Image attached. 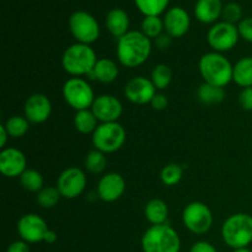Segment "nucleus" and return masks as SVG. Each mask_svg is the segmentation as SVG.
<instances>
[{
    "label": "nucleus",
    "instance_id": "24",
    "mask_svg": "<svg viewBox=\"0 0 252 252\" xmlns=\"http://www.w3.org/2000/svg\"><path fill=\"white\" fill-rule=\"evenodd\" d=\"M197 97L204 105H218L225 98V90L220 86L203 83L197 90Z\"/></svg>",
    "mask_w": 252,
    "mask_h": 252
},
{
    "label": "nucleus",
    "instance_id": "35",
    "mask_svg": "<svg viewBox=\"0 0 252 252\" xmlns=\"http://www.w3.org/2000/svg\"><path fill=\"white\" fill-rule=\"evenodd\" d=\"M238 30L240 37L252 43V17H246V19L241 20L238 25Z\"/></svg>",
    "mask_w": 252,
    "mask_h": 252
},
{
    "label": "nucleus",
    "instance_id": "41",
    "mask_svg": "<svg viewBox=\"0 0 252 252\" xmlns=\"http://www.w3.org/2000/svg\"><path fill=\"white\" fill-rule=\"evenodd\" d=\"M9 133H7L6 128H5L4 125L0 126V147L4 148L5 149V145H6L7 142V138H9Z\"/></svg>",
    "mask_w": 252,
    "mask_h": 252
},
{
    "label": "nucleus",
    "instance_id": "17",
    "mask_svg": "<svg viewBox=\"0 0 252 252\" xmlns=\"http://www.w3.org/2000/svg\"><path fill=\"white\" fill-rule=\"evenodd\" d=\"M126 191V181L117 172H108L101 177L97 185V194L102 201L115 202Z\"/></svg>",
    "mask_w": 252,
    "mask_h": 252
},
{
    "label": "nucleus",
    "instance_id": "27",
    "mask_svg": "<svg viewBox=\"0 0 252 252\" xmlns=\"http://www.w3.org/2000/svg\"><path fill=\"white\" fill-rule=\"evenodd\" d=\"M106 166H107V158L105 157V153L96 149L88 153L85 158V167L89 172L98 175L105 171Z\"/></svg>",
    "mask_w": 252,
    "mask_h": 252
},
{
    "label": "nucleus",
    "instance_id": "20",
    "mask_svg": "<svg viewBox=\"0 0 252 252\" xmlns=\"http://www.w3.org/2000/svg\"><path fill=\"white\" fill-rule=\"evenodd\" d=\"M106 27L112 36L120 39L121 37L128 33L129 29V17L122 9H112L106 16Z\"/></svg>",
    "mask_w": 252,
    "mask_h": 252
},
{
    "label": "nucleus",
    "instance_id": "6",
    "mask_svg": "<svg viewBox=\"0 0 252 252\" xmlns=\"http://www.w3.org/2000/svg\"><path fill=\"white\" fill-rule=\"evenodd\" d=\"M126 142V130L118 122L101 123L93 133V144L102 153H115Z\"/></svg>",
    "mask_w": 252,
    "mask_h": 252
},
{
    "label": "nucleus",
    "instance_id": "37",
    "mask_svg": "<svg viewBox=\"0 0 252 252\" xmlns=\"http://www.w3.org/2000/svg\"><path fill=\"white\" fill-rule=\"evenodd\" d=\"M150 105H152V107L154 108L155 111H164L165 108L167 107V105H169V100H167L166 95L157 93V95L153 97Z\"/></svg>",
    "mask_w": 252,
    "mask_h": 252
},
{
    "label": "nucleus",
    "instance_id": "18",
    "mask_svg": "<svg viewBox=\"0 0 252 252\" xmlns=\"http://www.w3.org/2000/svg\"><path fill=\"white\" fill-rule=\"evenodd\" d=\"M191 24L189 15L185 9L180 6L171 7L167 10L164 17V29L169 36L172 38H179L187 33Z\"/></svg>",
    "mask_w": 252,
    "mask_h": 252
},
{
    "label": "nucleus",
    "instance_id": "28",
    "mask_svg": "<svg viewBox=\"0 0 252 252\" xmlns=\"http://www.w3.org/2000/svg\"><path fill=\"white\" fill-rule=\"evenodd\" d=\"M157 90H165L172 80V70L166 64H158L152 71V79Z\"/></svg>",
    "mask_w": 252,
    "mask_h": 252
},
{
    "label": "nucleus",
    "instance_id": "42",
    "mask_svg": "<svg viewBox=\"0 0 252 252\" xmlns=\"http://www.w3.org/2000/svg\"><path fill=\"white\" fill-rule=\"evenodd\" d=\"M57 240H58V235H57L56 231L48 229V231H47L46 235H44V239H43L44 243H47V244H49V245H51V244L56 243Z\"/></svg>",
    "mask_w": 252,
    "mask_h": 252
},
{
    "label": "nucleus",
    "instance_id": "4",
    "mask_svg": "<svg viewBox=\"0 0 252 252\" xmlns=\"http://www.w3.org/2000/svg\"><path fill=\"white\" fill-rule=\"evenodd\" d=\"M221 236L229 248H248L252 243V216L236 213L229 217L221 226Z\"/></svg>",
    "mask_w": 252,
    "mask_h": 252
},
{
    "label": "nucleus",
    "instance_id": "12",
    "mask_svg": "<svg viewBox=\"0 0 252 252\" xmlns=\"http://www.w3.org/2000/svg\"><path fill=\"white\" fill-rule=\"evenodd\" d=\"M47 231H48L47 223L37 214H25L17 221V233L22 240L29 244L43 241Z\"/></svg>",
    "mask_w": 252,
    "mask_h": 252
},
{
    "label": "nucleus",
    "instance_id": "2",
    "mask_svg": "<svg viewBox=\"0 0 252 252\" xmlns=\"http://www.w3.org/2000/svg\"><path fill=\"white\" fill-rule=\"evenodd\" d=\"M198 66L204 83L224 88L233 80L234 65H231L226 57L218 52L203 54L199 59Z\"/></svg>",
    "mask_w": 252,
    "mask_h": 252
},
{
    "label": "nucleus",
    "instance_id": "40",
    "mask_svg": "<svg viewBox=\"0 0 252 252\" xmlns=\"http://www.w3.org/2000/svg\"><path fill=\"white\" fill-rule=\"evenodd\" d=\"M171 38H172V37L169 36L167 33L166 34H160L158 38H155V39H157V46L159 47L160 49L167 48V47L171 44Z\"/></svg>",
    "mask_w": 252,
    "mask_h": 252
},
{
    "label": "nucleus",
    "instance_id": "8",
    "mask_svg": "<svg viewBox=\"0 0 252 252\" xmlns=\"http://www.w3.org/2000/svg\"><path fill=\"white\" fill-rule=\"evenodd\" d=\"M69 29L78 43L90 46L100 36V27L96 19L93 15L83 10H78L70 15Z\"/></svg>",
    "mask_w": 252,
    "mask_h": 252
},
{
    "label": "nucleus",
    "instance_id": "25",
    "mask_svg": "<svg viewBox=\"0 0 252 252\" xmlns=\"http://www.w3.org/2000/svg\"><path fill=\"white\" fill-rule=\"evenodd\" d=\"M98 120L91 110L76 111L74 116V127L81 134H90L96 130L98 127Z\"/></svg>",
    "mask_w": 252,
    "mask_h": 252
},
{
    "label": "nucleus",
    "instance_id": "9",
    "mask_svg": "<svg viewBox=\"0 0 252 252\" xmlns=\"http://www.w3.org/2000/svg\"><path fill=\"white\" fill-rule=\"evenodd\" d=\"M182 221L191 233L202 235L212 228L213 214L207 204L202 202H191L182 212Z\"/></svg>",
    "mask_w": 252,
    "mask_h": 252
},
{
    "label": "nucleus",
    "instance_id": "38",
    "mask_svg": "<svg viewBox=\"0 0 252 252\" xmlns=\"http://www.w3.org/2000/svg\"><path fill=\"white\" fill-rule=\"evenodd\" d=\"M189 252H218L217 249L214 248L212 244L207 243V241H198V243L193 244Z\"/></svg>",
    "mask_w": 252,
    "mask_h": 252
},
{
    "label": "nucleus",
    "instance_id": "10",
    "mask_svg": "<svg viewBox=\"0 0 252 252\" xmlns=\"http://www.w3.org/2000/svg\"><path fill=\"white\" fill-rule=\"evenodd\" d=\"M239 37L240 34L235 25L221 21L217 22L209 29L207 33V41L209 46L214 49V52L221 53V52L230 51L231 48H234L239 42Z\"/></svg>",
    "mask_w": 252,
    "mask_h": 252
},
{
    "label": "nucleus",
    "instance_id": "32",
    "mask_svg": "<svg viewBox=\"0 0 252 252\" xmlns=\"http://www.w3.org/2000/svg\"><path fill=\"white\" fill-rule=\"evenodd\" d=\"M164 29V20L159 16H145L142 21V32L148 38H158L162 34Z\"/></svg>",
    "mask_w": 252,
    "mask_h": 252
},
{
    "label": "nucleus",
    "instance_id": "3",
    "mask_svg": "<svg viewBox=\"0 0 252 252\" xmlns=\"http://www.w3.org/2000/svg\"><path fill=\"white\" fill-rule=\"evenodd\" d=\"M97 57L89 44L74 43L65 49L62 57L64 70L73 76L90 75L94 70Z\"/></svg>",
    "mask_w": 252,
    "mask_h": 252
},
{
    "label": "nucleus",
    "instance_id": "43",
    "mask_svg": "<svg viewBox=\"0 0 252 252\" xmlns=\"http://www.w3.org/2000/svg\"><path fill=\"white\" fill-rule=\"evenodd\" d=\"M233 252H252L249 248H243V249H236Z\"/></svg>",
    "mask_w": 252,
    "mask_h": 252
},
{
    "label": "nucleus",
    "instance_id": "30",
    "mask_svg": "<svg viewBox=\"0 0 252 252\" xmlns=\"http://www.w3.org/2000/svg\"><path fill=\"white\" fill-rule=\"evenodd\" d=\"M4 126L10 137L21 138L29 130L30 121L26 117H21V116H12L5 122Z\"/></svg>",
    "mask_w": 252,
    "mask_h": 252
},
{
    "label": "nucleus",
    "instance_id": "21",
    "mask_svg": "<svg viewBox=\"0 0 252 252\" xmlns=\"http://www.w3.org/2000/svg\"><path fill=\"white\" fill-rule=\"evenodd\" d=\"M118 73L120 70L115 62L108 58H101L97 59L95 66H94V70L89 76L102 84H110L117 79Z\"/></svg>",
    "mask_w": 252,
    "mask_h": 252
},
{
    "label": "nucleus",
    "instance_id": "7",
    "mask_svg": "<svg viewBox=\"0 0 252 252\" xmlns=\"http://www.w3.org/2000/svg\"><path fill=\"white\" fill-rule=\"evenodd\" d=\"M63 97L76 111L90 108L96 98L90 84L81 78H71L64 83Z\"/></svg>",
    "mask_w": 252,
    "mask_h": 252
},
{
    "label": "nucleus",
    "instance_id": "1",
    "mask_svg": "<svg viewBox=\"0 0 252 252\" xmlns=\"http://www.w3.org/2000/svg\"><path fill=\"white\" fill-rule=\"evenodd\" d=\"M152 53V42L142 31H129L118 39L117 57L122 65L137 68L148 61Z\"/></svg>",
    "mask_w": 252,
    "mask_h": 252
},
{
    "label": "nucleus",
    "instance_id": "11",
    "mask_svg": "<svg viewBox=\"0 0 252 252\" xmlns=\"http://www.w3.org/2000/svg\"><path fill=\"white\" fill-rule=\"evenodd\" d=\"M88 179L85 172L79 167H68L59 175L57 180V189L61 192L62 197L68 199L76 198L85 189Z\"/></svg>",
    "mask_w": 252,
    "mask_h": 252
},
{
    "label": "nucleus",
    "instance_id": "29",
    "mask_svg": "<svg viewBox=\"0 0 252 252\" xmlns=\"http://www.w3.org/2000/svg\"><path fill=\"white\" fill-rule=\"evenodd\" d=\"M169 1L170 0H134L135 6L144 16H159L166 9Z\"/></svg>",
    "mask_w": 252,
    "mask_h": 252
},
{
    "label": "nucleus",
    "instance_id": "16",
    "mask_svg": "<svg viewBox=\"0 0 252 252\" xmlns=\"http://www.w3.org/2000/svg\"><path fill=\"white\" fill-rule=\"evenodd\" d=\"M25 117L31 123H43L52 113V102L43 94H33L25 102Z\"/></svg>",
    "mask_w": 252,
    "mask_h": 252
},
{
    "label": "nucleus",
    "instance_id": "14",
    "mask_svg": "<svg viewBox=\"0 0 252 252\" xmlns=\"http://www.w3.org/2000/svg\"><path fill=\"white\" fill-rule=\"evenodd\" d=\"M91 111L98 122L108 123L117 122L118 118L122 116L123 107L121 101L112 95H100L95 98Z\"/></svg>",
    "mask_w": 252,
    "mask_h": 252
},
{
    "label": "nucleus",
    "instance_id": "15",
    "mask_svg": "<svg viewBox=\"0 0 252 252\" xmlns=\"http://www.w3.org/2000/svg\"><path fill=\"white\" fill-rule=\"evenodd\" d=\"M26 157L15 148H5L0 153V171L6 177H20L26 170Z\"/></svg>",
    "mask_w": 252,
    "mask_h": 252
},
{
    "label": "nucleus",
    "instance_id": "26",
    "mask_svg": "<svg viewBox=\"0 0 252 252\" xmlns=\"http://www.w3.org/2000/svg\"><path fill=\"white\" fill-rule=\"evenodd\" d=\"M20 184L26 191L38 193L43 189V176L34 169H26L20 176Z\"/></svg>",
    "mask_w": 252,
    "mask_h": 252
},
{
    "label": "nucleus",
    "instance_id": "22",
    "mask_svg": "<svg viewBox=\"0 0 252 252\" xmlns=\"http://www.w3.org/2000/svg\"><path fill=\"white\" fill-rule=\"evenodd\" d=\"M144 214L147 220L152 225H161V224H166L169 208H167V204L162 199L154 198L147 203Z\"/></svg>",
    "mask_w": 252,
    "mask_h": 252
},
{
    "label": "nucleus",
    "instance_id": "19",
    "mask_svg": "<svg viewBox=\"0 0 252 252\" xmlns=\"http://www.w3.org/2000/svg\"><path fill=\"white\" fill-rule=\"evenodd\" d=\"M221 0H197L194 5V15L203 24H212L221 16Z\"/></svg>",
    "mask_w": 252,
    "mask_h": 252
},
{
    "label": "nucleus",
    "instance_id": "39",
    "mask_svg": "<svg viewBox=\"0 0 252 252\" xmlns=\"http://www.w3.org/2000/svg\"><path fill=\"white\" fill-rule=\"evenodd\" d=\"M6 252H31V250H30L29 243L24 240H17L10 244Z\"/></svg>",
    "mask_w": 252,
    "mask_h": 252
},
{
    "label": "nucleus",
    "instance_id": "5",
    "mask_svg": "<svg viewBox=\"0 0 252 252\" xmlns=\"http://www.w3.org/2000/svg\"><path fill=\"white\" fill-rule=\"evenodd\" d=\"M143 252H180L181 240L174 228L167 224L152 225L142 238Z\"/></svg>",
    "mask_w": 252,
    "mask_h": 252
},
{
    "label": "nucleus",
    "instance_id": "31",
    "mask_svg": "<svg viewBox=\"0 0 252 252\" xmlns=\"http://www.w3.org/2000/svg\"><path fill=\"white\" fill-rule=\"evenodd\" d=\"M62 194L57 187H43L41 191L37 193V203L42 207V208H53L57 206V203L61 199Z\"/></svg>",
    "mask_w": 252,
    "mask_h": 252
},
{
    "label": "nucleus",
    "instance_id": "23",
    "mask_svg": "<svg viewBox=\"0 0 252 252\" xmlns=\"http://www.w3.org/2000/svg\"><path fill=\"white\" fill-rule=\"evenodd\" d=\"M233 80L243 89L252 88V57H244L234 65Z\"/></svg>",
    "mask_w": 252,
    "mask_h": 252
},
{
    "label": "nucleus",
    "instance_id": "36",
    "mask_svg": "<svg viewBox=\"0 0 252 252\" xmlns=\"http://www.w3.org/2000/svg\"><path fill=\"white\" fill-rule=\"evenodd\" d=\"M239 103L245 111H252V88H245L239 95Z\"/></svg>",
    "mask_w": 252,
    "mask_h": 252
},
{
    "label": "nucleus",
    "instance_id": "33",
    "mask_svg": "<svg viewBox=\"0 0 252 252\" xmlns=\"http://www.w3.org/2000/svg\"><path fill=\"white\" fill-rule=\"evenodd\" d=\"M182 176H184V170L179 164L166 165L160 174L161 181L165 186H175L181 181Z\"/></svg>",
    "mask_w": 252,
    "mask_h": 252
},
{
    "label": "nucleus",
    "instance_id": "34",
    "mask_svg": "<svg viewBox=\"0 0 252 252\" xmlns=\"http://www.w3.org/2000/svg\"><path fill=\"white\" fill-rule=\"evenodd\" d=\"M241 16H243V9L236 2H229L225 6H223L221 17H223L225 22L235 25L236 22L241 21Z\"/></svg>",
    "mask_w": 252,
    "mask_h": 252
},
{
    "label": "nucleus",
    "instance_id": "13",
    "mask_svg": "<svg viewBox=\"0 0 252 252\" xmlns=\"http://www.w3.org/2000/svg\"><path fill=\"white\" fill-rule=\"evenodd\" d=\"M125 95L132 103L147 105L152 102L153 97L157 95V88L148 78L135 76L126 84Z\"/></svg>",
    "mask_w": 252,
    "mask_h": 252
}]
</instances>
